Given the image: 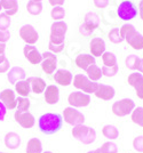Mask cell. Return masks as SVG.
<instances>
[{"label":"cell","instance_id":"19","mask_svg":"<svg viewBox=\"0 0 143 153\" xmlns=\"http://www.w3.org/2000/svg\"><path fill=\"white\" fill-rule=\"evenodd\" d=\"M25 76H26V73L23 68H21V66H14V68H12V69L9 70V72L7 73V79H8L9 83L16 85L17 82L24 80V79H25Z\"/></svg>","mask_w":143,"mask_h":153},{"label":"cell","instance_id":"23","mask_svg":"<svg viewBox=\"0 0 143 153\" xmlns=\"http://www.w3.org/2000/svg\"><path fill=\"white\" fill-rule=\"evenodd\" d=\"M5 145L7 149H10V150H15L17 147H20L21 145V137L19 134L10 131V133H7L5 136Z\"/></svg>","mask_w":143,"mask_h":153},{"label":"cell","instance_id":"10","mask_svg":"<svg viewBox=\"0 0 143 153\" xmlns=\"http://www.w3.org/2000/svg\"><path fill=\"white\" fill-rule=\"evenodd\" d=\"M42 55V61H41V69L46 74H53L56 66H57V57L55 56V54H53L51 51H45Z\"/></svg>","mask_w":143,"mask_h":153},{"label":"cell","instance_id":"20","mask_svg":"<svg viewBox=\"0 0 143 153\" xmlns=\"http://www.w3.org/2000/svg\"><path fill=\"white\" fill-rule=\"evenodd\" d=\"M54 80L59 83V85H61V86L66 87V86H69V85L72 83L73 76H72V73L70 71L63 70V69H62V70H57L55 72V74H54Z\"/></svg>","mask_w":143,"mask_h":153},{"label":"cell","instance_id":"26","mask_svg":"<svg viewBox=\"0 0 143 153\" xmlns=\"http://www.w3.org/2000/svg\"><path fill=\"white\" fill-rule=\"evenodd\" d=\"M26 153H42V144L41 140L37 137L30 138L26 143Z\"/></svg>","mask_w":143,"mask_h":153},{"label":"cell","instance_id":"37","mask_svg":"<svg viewBox=\"0 0 143 153\" xmlns=\"http://www.w3.org/2000/svg\"><path fill=\"white\" fill-rule=\"evenodd\" d=\"M101 151L103 153H118V146L116 143L111 142V140H108L102 144V146L100 147Z\"/></svg>","mask_w":143,"mask_h":153},{"label":"cell","instance_id":"2","mask_svg":"<svg viewBox=\"0 0 143 153\" xmlns=\"http://www.w3.org/2000/svg\"><path fill=\"white\" fill-rule=\"evenodd\" d=\"M119 30H120L121 38L133 49H135V51H141V49H143V36L140 32H137L135 30L134 25L127 23V24H124Z\"/></svg>","mask_w":143,"mask_h":153},{"label":"cell","instance_id":"31","mask_svg":"<svg viewBox=\"0 0 143 153\" xmlns=\"http://www.w3.org/2000/svg\"><path fill=\"white\" fill-rule=\"evenodd\" d=\"M26 10H28V13L31 14V15H34V16H37V15H39L41 13V10H42V4L41 2H38V1H29L28 2V5H26Z\"/></svg>","mask_w":143,"mask_h":153},{"label":"cell","instance_id":"48","mask_svg":"<svg viewBox=\"0 0 143 153\" xmlns=\"http://www.w3.org/2000/svg\"><path fill=\"white\" fill-rule=\"evenodd\" d=\"M137 71L140 73H143V58L140 59V63H139V66H137Z\"/></svg>","mask_w":143,"mask_h":153},{"label":"cell","instance_id":"15","mask_svg":"<svg viewBox=\"0 0 143 153\" xmlns=\"http://www.w3.org/2000/svg\"><path fill=\"white\" fill-rule=\"evenodd\" d=\"M94 95L96 96L100 100H103V101H110L112 100L115 95H116V90L112 86L109 85H103V83H98V88L95 90Z\"/></svg>","mask_w":143,"mask_h":153},{"label":"cell","instance_id":"17","mask_svg":"<svg viewBox=\"0 0 143 153\" xmlns=\"http://www.w3.org/2000/svg\"><path fill=\"white\" fill-rule=\"evenodd\" d=\"M44 97L47 104L49 105H54L59 102L60 100V90L57 86L55 85H49L46 87L45 91H44Z\"/></svg>","mask_w":143,"mask_h":153},{"label":"cell","instance_id":"35","mask_svg":"<svg viewBox=\"0 0 143 153\" xmlns=\"http://www.w3.org/2000/svg\"><path fill=\"white\" fill-rule=\"evenodd\" d=\"M16 101H17V111H22V112H26V111H29V108H30V105H31V103H30V100L28 98V97H19V98H16Z\"/></svg>","mask_w":143,"mask_h":153},{"label":"cell","instance_id":"36","mask_svg":"<svg viewBox=\"0 0 143 153\" xmlns=\"http://www.w3.org/2000/svg\"><path fill=\"white\" fill-rule=\"evenodd\" d=\"M108 37H109V40H110L112 44H120V42L124 41V39L121 38V34H120V30H119L118 27L112 29V30L109 32Z\"/></svg>","mask_w":143,"mask_h":153},{"label":"cell","instance_id":"39","mask_svg":"<svg viewBox=\"0 0 143 153\" xmlns=\"http://www.w3.org/2000/svg\"><path fill=\"white\" fill-rule=\"evenodd\" d=\"M102 74L108 78H112L117 74L118 72V65H113V66H103L102 69Z\"/></svg>","mask_w":143,"mask_h":153},{"label":"cell","instance_id":"24","mask_svg":"<svg viewBox=\"0 0 143 153\" xmlns=\"http://www.w3.org/2000/svg\"><path fill=\"white\" fill-rule=\"evenodd\" d=\"M1 9L5 10V14L8 16L15 15L19 10V4L17 0H0Z\"/></svg>","mask_w":143,"mask_h":153},{"label":"cell","instance_id":"41","mask_svg":"<svg viewBox=\"0 0 143 153\" xmlns=\"http://www.w3.org/2000/svg\"><path fill=\"white\" fill-rule=\"evenodd\" d=\"M9 38H10V32L8 30H5V31L0 30V42L6 44L7 41L9 40Z\"/></svg>","mask_w":143,"mask_h":153},{"label":"cell","instance_id":"8","mask_svg":"<svg viewBox=\"0 0 143 153\" xmlns=\"http://www.w3.org/2000/svg\"><path fill=\"white\" fill-rule=\"evenodd\" d=\"M63 120H64L68 125L71 126H79V125H84L85 122V115L78 111L76 108L72 106H68L63 110Z\"/></svg>","mask_w":143,"mask_h":153},{"label":"cell","instance_id":"12","mask_svg":"<svg viewBox=\"0 0 143 153\" xmlns=\"http://www.w3.org/2000/svg\"><path fill=\"white\" fill-rule=\"evenodd\" d=\"M14 118H15L16 122H17L22 128H24V129H30V128H32L33 126H34V123H36L34 117H33L32 113H30L29 111H26V112L15 111Z\"/></svg>","mask_w":143,"mask_h":153},{"label":"cell","instance_id":"9","mask_svg":"<svg viewBox=\"0 0 143 153\" xmlns=\"http://www.w3.org/2000/svg\"><path fill=\"white\" fill-rule=\"evenodd\" d=\"M91 96L83 91H72L70 95L68 96V103L72 108H85L88 106L91 103Z\"/></svg>","mask_w":143,"mask_h":153},{"label":"cell","instance_id":"50","mask_svg":"<svg viewBox=\"0 0 143 153\" xmlns=\"http://www.w3.org/2000/svg\"><path fill=\"white\" fill-rule=\"evenodd\" d=\"M87 153H103L101 151V149H96V150H93V151H88Z\"/></svg>","mask_w":143,"mask_h":153},{"label":"cell","instance_id":"46","mask_svg":"<svg viewBox=\"0 0 143 153\" xmlns=\"http://www.w3.org/2000/svg\"><path fill=\"white\" fill-rule=\"evenodd\" d=\"M48 1H49V4H51L53 7H56V6H62V5H64L65 0H48Z\"/></svg>","mask_w":143,"mask_h":153},{"label":"cell","instance_id":"11","mask_svg":"<svg viewBox=\"0 0 143 153\" xmlns=\"http://www.w3.org/2000/svg\"><path fill=\"white\" fill-rule=\"evenodd\" d=\"M20 37L21 39L25 42L26 45H34L38 39H39V34L36 31V29L30 24H25L20 29Z\"/></svg>","mask_w":143,"mask_h":153},{"label":"cell","instance_id":"6","mask_svg":"<svg viewBox=\"0 0 143 153\" xmlns=\"http://www.w3.org/2000/svg\"><path fill=\"white\" fill-rule=\"evenodd\" d=\"M73 86L79 89L83 93H86V94H94L95 90L98 88V83L94 82V81H91L86 74H76L73 76Z\"/></svg>","mask_w":143,"mask_h":153},{"label":"cell","instance_id":"3","mask_svg":"<svg viewBox=\"0 0 143 153\" xmlns=\"http://www.w3.org/2000/svg\"><path fill=\"white\" fill-rule=\"evenodd\" d=\"M72 136L81 142L83 144L89 145L92 143H94L96 140V131L94 128H91L85 125H79V126H74L71 130Z\"/></svg>","mask_w":143,"mask_h":153},{"label":"cell","instance_id":"45","mask_svg":"<svg viewBox=\"0 0 143 153\" xmlns=\"http://www.w3.org/2000/svg\"><path fill=\"white\" fill-rule=\"evenodd\" d=\"M79 31H80V33L85 34V36H89V34H92V33H93V32H92L88 27H86L84 24H81V25H80V27H79Z\"/></svg>","mask_w":143,"mask_h":153},{"label":"cell","instance_id":"29","mask_svg":"<svg viewBox=\"0 0 143 153\" xmlns=\"http://www.w3.org/2000/svg\"><path fill=\"white\" fill-rule=\"evenodd\" d=\"M15 90L21 97H28L31 90L29 80H22L20 82H17L15 85Z\"/></svg>","mask_w":143,"mask_h":153},{"label":"cell","instance_id":"51","mask_svg":"<svg viewBox=\"0 0 143 153\" xmlns=\"http://www.w3.org/2000/svg\"><path fill=\"white\" fill-rule=\"evenodd\" d=\"M6 59V56H5V54H2V55H0V64L2 63Z\"/></svg>","mask_w":143,"mask_h":153},{"label":"cell","instance_id":"28","mask_svg":"<svg viewBox=\"0 0 143 153\" xmlns=\"http://www.w3.org/2000/svg\"><path fill=\"white\" fill-rule=\"evenodd\" d=\"M102 134H103L105 138H108L109 140H115L119 137V130L113 125H105L102 128Z\"/></svg>","mask_w":143,"mask_h":153},{"label":"cell","instance_id":"21","mask_svg":"<svg viewBox=\"0 0 143 153\" xmlns=\"http://www.w3.org/2000/svg\"><path fill=\"white\" fill-rule=\"evenodd\" d=\"M74 63L79 69L86 71L89 66L95 64V57L92 56L91 54H79L74 59Z\"/></svg>","mask_w":143,"mask_h":153},{"label":"cell","instance_id":"52","mask_svg":"<svg viewBox=\"0 0 143 153\" xmlns=\"http://www.w3.org/2000/svg\"><path fill=\"white\" fill-rule=\"evenodd\" d=\"M32 1H38V2H41L42 0H32Z\"/></svg>","mask_w":143,"mask_h":153},{"label":"cell","instance_id":"38","mask_svg":"<svg viewBox=\"0 0 143 153\" xmlns=\"http://www.w3.org/2000/svg\"><path fill=\"white\" fill-rule=\"evenodd\" d=\"M10 24H12L10 16H8L7 14H0V30L2 31L8 30Z\"/></svg>","mask_w":143,"mask_h":153},{"label":"cell","instance_id":"14","mask_svg":"<svg viewBox=\"0 0 143 153\" xmlns=\"http://www.w3.org/2000/svg\"><path fill=\"white\" fill-rule=\"evenodd\" d=\"M23 54L25 58L33 65L41 63L42 61V55L39 53V51L33 45H25L23 47Z\"/></svg>","mask_w":143,"mask_h":153},{"label":"cell","instance_id":"25","mask_svg":"<svg viewBox=\"0 0 143 153\" xmlns=\"http://www.w3.org/2000/svg\"><path fill=\"white\" fill-rule=\"evenodd\" d=\"M84 25L86 27H88L92 32H94V30L100 25V17L98 14L95 13H87L85 15V22Z\"/></svg>","mask_w":143,"mask_h":153},{"label":"cell","instance_id":"27","mask_svg":"<svg viewBox=\"0 0 143 153\" xmlns=\"http://www.w3.org/2000/svg\"><path fill=\"white\" fill-rule=\"evenodd\" d=\"M102 70L101 68H98L96 64H93L92 66H89L87 70H86V76L91 80V81H94L96 82L98 81L101 78H102Z\"/></svg>","mask_w":143,"mask_h":153},{"label":"cell","instance_id":"18","mask_svg":"<svg viewBox=\"0 0 143 153\" xmlns=\"http://www.w3.org/2000/svg\"><path fill=\"white\" fill-rule=\"evenodd\" d=\"M91 55L94 57H100L105 53V42L102 38H93L89 44Z\"/></svg>","mask_w":143,"mask_h":153},{"label":"cell","instance_id":"40","mask_svg":"<svg viewBox=\"0 0 143 153\" xmlns=\"http://www.w3.org/2000/svg\"><path fill=\"white\" fill-rule=\"evenodd\" d=\"M133 147L136 152L143 153V136L140 135V136H136L134 140H133Z\"/></svg>","mask_w":143,"mask_h":153},{"label":"cell","instance_id":"43","mask_svg":"<svg viewBox=\"0 0 143 153\" xmlns=\"http://www.w3.org/2000/svg\"><path fill=\"white\" fill-rule=\"evenodd\" d=\"M9 65H10V64H9V61L6 58L2 63L0 64V73H6L7 71L9 70Z\"/></svg>","mask_w":143,"mask_h":153},{"label":"cell","instance_id":"47","mask_svg":"<svg viewBox=\"0 0 143 153\" xmlns=\"http://www.w3.org/2000/svg\"><path fill=\"white\" fill-rule=\"evenodd\" d=\"M139 15L143 21V0H141L140 4H139Z\"/></svg>","mask_w":143,"mask_h":153},{"label":"cell","instance_id":"49","mask_svg":"<svg viewBox=\"0 0 143 153\" xmlns=\"http://www.w3.org/2000/svg\"><path fill=\"white\" fill-rule=\"evenodd\" d=\"M5 49H6V44H2V42H0V55L5 54Z\"/></svg>","mask_w":143,"mask_h":153},{"label":"cell","instance_id":"33","mask_svg":"<svg viewBox=\"0 0 143 153\" xmlns=\"http://www.w3.org/2000/svg\"><path fill=\"white\" fill-rule=\"evenodd\" d=\"M102 61H103L104 66H113L117 65V57L113 53L110 51H105L102 55Z\"/></svg>","mask_w":143,"mask_h":153},{"label":"cell","instance_id":"34","mask_svg":"<svg viewBox=\"0 0 143 153\" xmlns=\"http://www.w3.org/2000/svg\"><path fill=\"white\" fill-rule=\"evenodd\" d=\"M51 16H52V19H54V22H56V21H62L65 16L64 8L62 6L53 7L52 12H51Z\"/></svg>","mask_w":143,"mask_h":153},{"label":"cell","instance_id":"13","mask_svg":"<svg viewBox=\"0 0 143 153\" xmlns=\"http://www.w3.org/2000/svg\"><path fill=\"white\" fill-rule=\"evenodd\" d=\"M127 82L136 91V96L143 100V74L140 72H133L127 78Z\"/></svg>","mask_w":143,"mask_h":153},{"label":"cell","instance_id":"4","mask_svg":"<svg viewBox=\"0 0 143 153\" xmlns=\"http://www.w3.org/2000/svg\"><path fill=\"white\" fill-rule=\"evenodd\" d=\"M68 32V24L63 21H56L51 25L49 44L55 46L65 45V34Z\"/></svg>","mask_w":143,"mask_h":153},{"label":"cell","instance_id":"22","mask_svg":"<svg viewBox=\"0 0 143 153\" xmlns=\"http://www.w3.org/2000/svg\"><path fill=\"white\" fill-rule=\"evenodd\" d=\"M29 82H30V87H31V90H32L34 94L39 95L41 93H44L46 89V82L40 78V76H31L28 79Z\"/></svg>","mask_w":143,"mask_h":153},{"label":"cell","instance_id":"7","mask_svg":"<svg viewBox=\"0 0 143 153\" xmlns=\"http://www.w3.org/2000/svg\"><path fill=\"white\" fill-rule=\"evenodd\" d=\"M117 14L119 19L127 22L137 16V8L134 5V2H132L130 0H124L118 6Z\"/></svg>","mask_w":143,"mask_h":153},{"label":"cell","instance_id":"54","mask_svg":"<svg viewBox=\"0 0 143 153\" xmlns=\"http://www.w3.org/2000/svg\"><path fill=\"white\" fill-rule=\"evenodd\" d=\"M0 10H1V5H0Z\"/></svg>","mask_w":143,"mask_h":153},{"label":"cell","instance_id":"32","mask_svg":"<svg viewBox=\"0 0 143 153\" xmlns=\"http://www.w3.org/2000/svg\"><path fill=\"white\" fill-rule=\"evenodd\" d=\"M140 59H141V58L139 57L137 55H134V54L128 55V56L126 57V59H125V65H126V68L130 69V70H137Z\"/></svg>","mask_w":143,"mask_h":153},{"label":"cell","instance_id":"1","mask_svg":"<svg viewBox=\"0 0 143 153\" xmlns=\"http://www.w3.org/2000/svg\"><path fill=\"white\" fill-rule=\"evenodd\" d=\"M63 125V117L57 113H45L38 119V127L42 134L53 135L57 133Z\"/></svg>","mask_w":143,"mask_h":153},{"label":"cell","instance_id":"16","mask_svg":"<svg viewBox=\"0 0 143 153\" xmlns=\"http://www.w3.org/2000/svg\"><path fill=\"white\" fill-rule=\"evenodd\" d=\"M0 101L9 110H14L17 106V101L15 98V93L12 89H4L0 93Z\"/></svg>","mask_w":143,"mask_h":153},{"label":"cell","instance_id":"42","mask_svg":"<svg viewBox=\"0 0 143 153\" xmlns=\"http://www.w3.org/2000/svg\"><path fill=\"white\" fill-rule=\"evenodd\" d=\"M94 1V5L98 8H105V7L109 5V0H93Z\"/></svg>","mask_w":143,"mask_h":153},{"label":"cell","instance_id":"30","mask_svg":"<svg viewBox=\"0 0 143 153\" xmlns=\"http://www.w3.org/2000/svg\"><path fill=\"white\" fill-rule=\"evenodd\" d=\"M130 119L135 125L143 127V108L142 106H137L133 110V112L130 113Z\"/></svg>","mask_w":143,"mask_h":153},{"label":"cell","instance_id":"44","mask_svg":"<svg viewBox=\"0 0 143 153\" xmlns=\"http://www.w3.org/2000/svg\"><path fill=\"white\" fill-rule=\"evenodd\" d=\"M6 114H7V108L2 104V102L0 101V121H4Z\"/></svg>","mask_w":143,"mask_h":153},{"label":"cell","instance_id":"53","mask_svg":"<svg viewBox=\"0 0 143 153\" xmlns=\"http://www.w3.org/2000/svg\"><path fill=\"white\" fill-rule=\"evenodd\" d=\"M42 153H53V152H51V151H46V152H42Z\"/></svg>","mask_w":143,"mask_h":153},{"label":"cell","instance_id":"5","mask_svg":"<svg viewBox=\"0 0 143 153\" xmlns=\"http://www.w3.org/2000/svg\"><path fill=\"white\" fill-rule=\"evenodd\" d=\"M136 108L135 106V102L130 98H123L120 101H117L112 104V113L117 117H126V115L130 114L133 112V110Z\"/></svg>","mask_w":143,"mask_h":153}]
</instances>
